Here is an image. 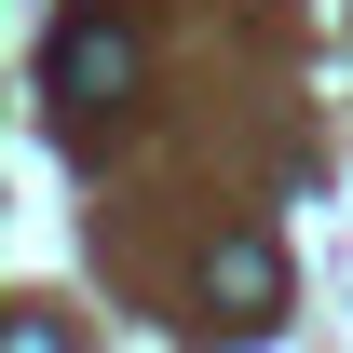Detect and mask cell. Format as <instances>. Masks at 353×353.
Wrapping results in <instances>:
<instances>
[{"mask_svg":"<svg viewBox=\"0 0 353 353\" xmlns=\"http://www.w3.org/2000/svg\"><path fill=\"white\" fill-rule=\"evenodd\" d=\"M41 95L68 109V123H95V109H123V95H136V28L109 14V0H68V14H54V41H41Z\"/></svg>","mask_w":353,"mask_h":353,"instance_id":"obj_1","label":"cell"},{"mask_svg":"<svg viewBox=\"0 0 353 353\" xmlns=\"http://www.w3.org/2000/svg\"><path fill=\"white\" fill-rule=\"evenodd\" d=\"M204 312H218V326H272V312H285V259H272V231H218V259H204Z\"/></svg>","mask_w":353,"mask_h":353,"instance_id":"obj_2","label":"cell"},{"mask_svg":"<svg viewBox=\"0 0 353 353\" xmlns=\"http://www.w3.org/2000/svg\"><path fill=\"white\" fill-rule=\"evenodd\" d=\"M14 353H68V326H54L41 299H28V312H14Z\"/></svg>","mask_w":353,"mask_h":353,"instance_id":"obj_3","label":"cell"}]
</instances>
